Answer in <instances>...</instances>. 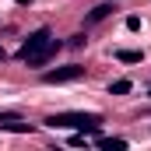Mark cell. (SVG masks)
<instances>
[{"label": "cell", "mask_w": 151, "mask_h": 151, "mask_svg": "<svg viewBox=\"0 0 151 151\" xmlns=\"http://www.w3.org/2000/svg\"><path fill=\"white\" fill-rule=\"evenodd\" d=\"M60 49V42L53 39L49 28H35L32 35L21 42V49H18V56L28 63V67H46L49 60H53V53Z\"/></svg>", "instance_id": "1"}, {"label": "cell", "mask_w": 151, "mask_h": 151, "mask_svg": "<svg viewBox=\"0 0 151 151\" xmlns=\"http://www.w3.org/2000/svg\"><path fill=\"white\" fill-rule=\"evenodd\" d=\"M49 127H63V130H81V134H99L102 130V116L99 113H53L46 116Z\"/></svg>", "instance_id": "2"}, {"label": "cell", "mask_w": 151, "mask_h": 151, "mask_svg": "<svg viewBox=\"0 0 151 151\" xmlns=\"http://www.w3.org/2000/svg\"><path fill=\"white\" fill-rule=\"evenodd\" d=\"M77 77H84V67H81V63H67V67L46 70L42 81H46V84H67V81H77Z\"/></svg>", "instance_id": "3"}, {"label": "cell", "mask_w": 151, "mask_h": 151, "mask_svg": "<svg viewBox=\"0 0 151 151\" xmlns=\"http://www.w3.org/2000/svg\"><path fill=\"white\" fill-rule=\"evenodd\" d=\"M95 144H99L102 151H119V148H127V141H123V137H99Z\"/></svg>", "instance_id": "4"}, {"label": "cell", "mask_w": 151, "mask_h": 151, "mask_svg": "<svg viewBox=\"0 0 151 151\" xmlns=\"http://www.w3.org/2000/svg\"><path fill=\"white\" fill-rule=\"evenodd\" d=\"M109 14H113V7H109V4H99V7L88 14V25H95V21H106Z\"/></svg>", "instance_id": "5"}, {"label": "cell", "mask_w": 151, "mask_h": 151, "mask_svg": "<svg viewBox=\"0 0 151 151\" xmlns=\"http://www.w3.org/2000/svg\"><path fill=\"white\" fill-rule=\"evenodd\" d=\"M119 63H141V49H116Z\"/></svg>", "instance_id": "6"}, {"label": "cell", "mask_w": 151, "mask_h": 151, "mask_svg": "<svg viewBox=\"0 0 151 151\" xmlns=\"http://www.w3.org/2000/svg\"><path fill=\"white\" fill-rule=\"evenodd\" d=\"M130 88H134V84H130V81L123 77V81H113V84H109V95H127Z\"/></svg>", "instance_id": "7"}, {"label": "cell", "mask_w": 151, "mask_h": 151, "mask_svg": "<svg viewBox=\"0 0 151 151\" xmlns=\"http://www.w3.org/2000/svg\"><path fill=\"white\" fill-rule=\"evenodd\" d=\"M84 137H88V134H81V130H77L74 137H70V144H74V148H81V144H84Z\"/></svg>", "instance_id": "8"}, {"label": "cell", "mask_w": 151, "mask_h": 151, "mask_svg": "<svg viewBox=\"0 0 151 151\" xmlns=\"http://www.w3.org/2000/svg\"><path fill=\"white\" fill-rule=\"evenodd\" d=\"M7 119H18V113H0V123H7Z\"/></svg>", "instance_id": "9"}, {"label": "cell", "mask_w": 151, "mask_h": 151, "mask_svg": "<svg viewBox=\"0 0 151 151\" xmlns=\"http://www.w3.org/2000/svg\"><path fill=\"white\" fill-rule=\"evenodd\" d=\"M14 4H18V7H28V4H35V0H14Z\"/></svg>", "instance_id": "10"}, {"label": "cell", "mask_w": 151, "mask_h": 151, "mask_svg": "<svg viewBox=\"0 0 151 151\" xmlns=\"http://www.w3.org/2000/svg\"><path fill=\"white\" fill-rule=\"evenodd\" d=\"M0 60H7V53H4V46H0Z\"/></svg>", "instance_id": "11"}]
</instances>
